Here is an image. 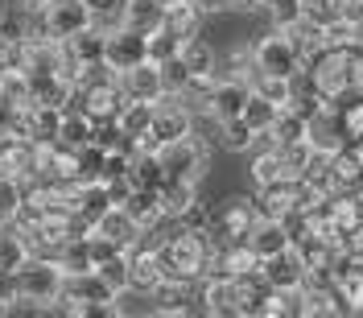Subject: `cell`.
I'll return each mask as SVG.
<instances>
[{
    "label": "cell",
    "mask_w": 363,
    "mask_h": 318,
    "mask_svg": "<svg viewBox=\"0 0 363 318\" xmlns=\"http://www.w3.org/2000/svg\"><path fill=\"white\" fill-rule=\"evenodd\" d=\"M269 0H235V9H264Z\"/></svg>",
    "instance_id": "43"
},
{
    "label": "cell",
    "mask_w": 363,
    "mask_h": 318,
    "mask_svg": "<svg viewBox=\"0 0 363 318\" xmlns=\"http://www.w3.org/2000/svg\"><path fill=\"white\" fill-rule=\"evenodd\" d=\"M95 273L112 285L116 294L120 290H128V252H120V256H112V261H104V265H95Z\"/></svg>",
    "instance_id": "36"
},
{
    "label": "cell",
    "mask_w": 363,
    "mask_h": 318,
    "mask_svg": "<svg viewBox=\"0 0 363 318\" xmlns=\"http://www.w3.org/2000/svg\"><path fill=\"white\" fill-rule=\"evenodd\" d=\"M289 244H294V240H289L285 224H281V219H269V215H260L256 227L248 231V248L256 252L260 261H269V256H277V252H285Z\"/></svg>",
    "instance_id": "19"
},
{
    "label": "cell",
    "mask_w": 363,
    "mask_h": 318,
    "mask_svg": "<svg viewBox=\"0 0 363 318\" xmlns=\"http://www.w3.org/2000/svg\"><path fill=\"white\" fill-rule=\"evenodd\" d=\"M182 62L190 67V75H215V50L194 33V38L182 42Z\"/></svg>",
    "instance_id": "32"
},
{
    "label": "cell",
    "mask_w": 363,
    "mask_h": 318,
    "mask_svg": "<svg viewBox=\"0 0 363 318\" xmlns=\"http://www.w3.org/2000/svg\"><path fill=\"white\" fill-rule=\"evenodd\" d=\"M91 231H99V236H108V240H116V244H124V248H133L136 240H145V231H140V224H136L133 215L124 211V207L116 203L108 207L99 219H95V227Z\"/></svg>",
    "instance_id": "18"
},
{
    "label": "cell",
    "mask_w": 363,
    "mask_h": 318,
    "mask_svg": "<svg viewBox=\"0 0 363 318\" xmlns=\"http://www.w3.org/2000/svg\"><path fill=\"white\" fill-rule=\"evenodd\" d=\"M161 21H165V0H124L120 9V25L140 29V33L161 29Z\"/></svg>",
    "instance_id": "21"
},
{
    "label": "cell",
    "mask_w": 363,
    "mask_h": 318,
    "mask_svg": "<svg viewBox=\"0 0 363 318\" xmlns=\"http://www.w3.org/2000/svg\"><path fill=\"white\" fill-rule=\"evenodd\" d=\"M120 91H124V99L157 104L161 95H165L161 67H157V62H140V67H133V70H120Z\"/></svg>",
    "instance_id": "16"
},
{
    "label": "cell",
    "mask_w": 363,
    "mask_h": 318,
    "mask_svg": "<svg viewBox=\"0 0 363 318\" xmlns=\"http://www.w3.org/2000/svg\"><path fill=\"white\" fill-rule=\"evenodd\" d=\"M161 281H165V269H161V256L153 240H136L128 248V294L153 297Z\"/></svg>",
    "instance_id": "10"
},
{
    "label": "cell",
    "mask_w": 363,
    "mask_h": 318,
    "mask_svg": "<svg viewBox=\"0 0 363 318\" xmlns=\"http://www.w3.org/2000/svg\"><path fill=\"white\" fill-rule=\"evenodd\" d=\"M219 141H223V149H231V153H248L252 145H256V133H252V124L244 116H231V120L219 124Z\"/></svg>",
    "instance_id": "30"
},
{
    "label": "cell",
    "mask_w": 363,
    "mask_h": 318,
    "mask_svg": "<svg viewBox=\"0 0 363 318\" xmlns=\"http://www.w3.org/2000/svg\"><path fill=\"white\" fill-rule=\"evenodd\" d=\"M161 83H165L169 95H182V91H186V83H190V67L182 62V54L178 58H169V62H161Z\"/></svg>",
    "instance_id": "37"
},
{
    "label": "cell",
    "mask_w": 363,
    "mask_h": 318,
    "mask_svg": "<svg viewBox=\"0 0 363 318\" xmlns=\"http://www.w3.org/2000/svg\"><path fill=\"white\" fill-rule=\"evenodd\" d=\"M182 54V38L178 33H169V29H165V25H161V29H153V33H149V62H169V58H178Z\"/></svg>",
    "instance_id": "35"
},
{
    "label": "cell",
    "mask_w": 363,
    "mask_h": 318,
    "mask_svg": "<svg viewBox=\"0 0 363 318\" xmlns=\"http://www.w3.org/2000/svg\"><path fill=\"white\" fill-rule=\"evenodd\" d=\"M252 91H260V95L272 99L277 108H289V99H294V79H281V75H252Z\"/></svg>",
    "instance_id": "33"
},
{
    "label": "cell",
    "mask_w": 363,
    "mask_h": 318,
    "mask_svg": "<svg viewBox=\"0 0 363 318\" xmlns=\"http://www.w3.org/2000/svg\"><path fill=\"white\" fill-rule=\"evenodd\" d=\"M194 133V112L186 108V99L182 95H161L157 104H153V124H149V133L145 141L136 145V149H161V145H169V141H182V136Z\"/></svg>",
    "instance_id": "3"
},
{
    "label": "cell",
    "mask_w": 363,
    "mask_h": 318,
    "mask_svg": "<svg viewBox=\"0 0 363 318\" xmlns=\"http://www.w3.org/2000/svg\"><path fill=\"white\" fill-rule=\"evenodd\" d=\"M120 207H124L136 224H140V231H145V236H149V231H157V224H165V211H161V194H157V190L136 186V190Z\"/></svg>",
    "instance_id": "20"
},
{
    "label": "cell",
    "mask_w": 363,
    "mask_h": 318,
    "mask_svg": "<svg viewBox=\"0 0 363 318\" xmlns=\"http://www.w3.org/2000/svg\"><path fill=\"white\" fill-rule=\"evenodd\" d=\"M330 211H335V240L342 248L351 244V236L363 231V186L359 190H342L330 199Z\"/></svg>",
    "instance_id": "15"
},
{
    "label": "cell",
    "mask_w": 363,
    "mask_h": 318,
    "mask_svg": "<svg viewBox=\"0 0 363 318\" xmlns=\"http://www.w3.org/2000/svg\"><path fill=\"white\" fill-rule=\"evenodd\" d=\"M264 9H269L272 29H289V25L301 17V0H269Z\"/></svg>",
    "instance_id": "39"
},
{
    "label": "cell",
    "mask_w": 363,
    "mask_h": 318,
    "mask_svg": "<svg viewBox=\"0 0 363 318\" xmlns=\"http://www.w3.org/2000/svg\"><path fill=\"white\" fill-rule=\"evenodd\" d=\"M244 120H248L252 124V133L256 136H264L272 128V124H277V116H281V108H277V104H272V99H264V95H260V91H252L248 95V104H244Z\"/></svg>",
    "instance_id": "27"
},
{
    "label": "cell",
    "mask_w": 363,
    "mask_h": 318,
    "mask_svg": "<svg viewBox=\"0 0 363 318\" xmlns=\"http://www.w3.org/2000/svg\"><path fill=\"white\" fill-rule=\"evenodd\" d=\"M281 178H289V174H285V161L277 153V145L260 149L256 161H252V182H256V186H272V182H281Z\"/></svg>",
    "instance_id": "31"
},
{
    "label": "cell",
    "mask_w": 363,
    "mask_h": 318,
    "mask_svg": "<svg viewBox=\"0 0 363 318\" xmlns=\"http://www.w3.org/2000/svg\"><path fill=\"white\" fill-rule=\"evenodd\" d=\"M260 277L269 281L272 290H301V285L310 281V269H306L301 252L289 244L285 252H277V256H269V261H260Z\"/></svg>",
    "instance_id": "13"
},
{
    "label": "cell",
    "mask_w": 363,
    "mask_h": 318,
    "mask_svg": "<svg viewBox=\"0 0 363 318\" xmlns=\"http://www.w3.org/2000/svg\"><path fill=\"white\" fill-rule=\"evenodd\" d=\"M91 136H95V120L87 112H79V108H62V128H58V141L70 145V149H79V145H91Z\"/></svg>",
    "instance_id": "24"
},
{
    "label": "cell",
    "mask_w": 363,
    "mask_h": 318,
    "mask_svg": "<svg viewBox=\"0 0 363 318\" xmlns=\"http://www.w3.org/2000/svg\"><path fill=\"white\" fill-rule=\"evenodd\" d=\"M199 182H182V178H165L157 186L161 194V211H165V219H178V215H186L190 207L199 203V190H194Z\"/></svg>",
    "instance_id": "22"
},
{
    "label": "cell",
    "mask_w": 363,
    "mask_h": 318,
    "mask_svg": "<svg viewBox=\"0 0 363 318\" xmlns=\"http://www.w3.org/2000/svg\"><path fill=\"white\" fill-rule=\"evenodd\" d=\"M277 153L285 161V174L289 178H306V170L314 161V145L310 141H294V145H277Z\"/></svg>",
    "instance_id": "34"
},
{
    "label": "cell",
    "mask_w": 363,
    "mask_h": 318,
    "mask_svg": "<svg viewBox=\"0 0 363 318\" xmlns=\"http://www.w3.org/2000/svg\"><path fill=\"white\" fill-rule=\"evenodd\" d=\"M17 4H21L25 13H42L45 4H50V0H17Z\"/></svg>",
    "instance_id": "42"
},
{
    "label": "cell",
    "mask_w": 363,
    "mask_h": 318,
    "mask_svg": "<svg viewBox=\"0 0 363 318\" xmlns=\"http://www.w3.org/2000/svg\"><path fill=\"white\" fill-rule=\"evenodd\" d=\"M306 141L314 145L318 153H339V149H347L351 141H347V124H342V112L339 104H322L310 120H306Z\"/></svg>",
    "instance_id": "11"
},
{
    "label": "cell",
    "mask_w": 363,
    "mask_h": 318,
    "mask_svg": "<svg viewBox=\"0 0 363 318\" xmlns=\"http://www.w3.org/2000/svg\"><path fill=\"white\" fill-rule=\"evenodd\" d=\"M58 128H62V108H29V141H58Z\"/></svg>",
    "instance_id": "29"
},
{
    "label": "cell",
    "mask_w": 363,
    "mask_h": 318,
    "mask_svg": "<svg viewBox=\"0 0 363 318\" xmlns=\"http://www.w3.org/2000/svg\"><path fill=\"white\" fill-rule=\"evenodd\" d=\"M330 285H335V294H339L347 314H363V265L351 256V252L339 256V265H335V273H330Z\"/></svg>",
    "instance_id": "14"
},
{
    "label": "cell",
    "mask_w": 363,
    "mask_h": 318,
    "mask_svg": "<svg viewBox=\"0 0 363 318\" xmlns=\"http://www.w3.org/2000/svg\"><path fill=\"white\" fill-rule=\"evenodd\" d=\"M157 161L165 170V178H182V182H199L206 170V145L199 136H182V141H169L157 149Z\"/></svg>",
    "instance_id": "7"
},
{
    "label": "cell",
    "mask_w": 363,
    "mask_h": 318,
    "mask_svg": "<svg viewBox=\"0 0 363 318\" xmlns=\"http://www.w3.org/2000/svg\"><path fill=\"white\" fill-rule=\"evenodd\" d=\"M256 141H269V145H294V141H306V116H297L294 108H281L277 124H272L264 136Z\"/></svg>",
    "instance_id": "26"
},
{
    "label": "cell",
    "mask_w": 363,
    "mask_h": 318,
    "mask_svg": "<svg viewBox=\"0 0 363 318\" xmlns=\"http://www.w3.org/2000/svg\"><path fill=\"white\" fill-rule=\"evenodd\" d=\"M206 314L219 318H235L244 314V302H248V290H244V277H227V273H215V277H203V294H199Z\"/></svg>",
    "instance_id": "8"
},
{
    "label": "cell",
    "mask_w": 363,
    "mask_h": 318,
    "mask_svg": "<svg viewBox=\"0 0 363 318\" xmlns=\"http://www.w3.org/2000/svg\"><path fill=\"white\" fill-rule=\"evenodd\" d=\"M248 95H252V79L223 75V79H215V87H211V95H206V116H211L215 124H223V120L244 112Z\"/></svg>",
    "instance_id": "12"
},
{
    "label": "cell",
    "mask_w": 363,
    "mask_h": 318,
    "mask_svg": "<svg viewBox=\"0 0 363 318\" xmlns=\"http://www.w3.org/2000/svg\"><path fill=\"white\" fill-rule=\"evenodd\" d=\"M104 62L120 75V70H133L140 62H149V33L128 29V25H116L108 29V45H104Z\"/></svg>",
    "instance_id": "9"
},
{
    "label": "cell",
    "mask_w": 363,
    "mask_h": 318,
    "mask_svg": "<svg viewBox=\"0 0 363 318\" xmlns=\"http://www.w3.org/2000/svg\"><path fill=\"white\" fill-rule=\"evenodd\" d=\"M347 252H351V256H355V261L363 265V231H359V236H351V244H347Z\"/></svg>",
    "instance_id": "41"
},
{
    "label": "cell",
    "mask_w": 363,
    "mask_h": 318,
    "mask_svg": "<svg viewBox=\"0 0 363 318\" xmlns=\"http://www.w3.org/2000/svg\"><path fill=\"white\" fill-rule=\"evenodd\" d=\"M199 21H203L199 0H165V21H161V25H165L169 33H178L182 42L199 33Z\"/></svg>",
    "instance_id": "23"
},
{
    "label": "cell",
    "mask_w": 363,
    "mask_h": 318,
    "mask_svg": "<svg viewBox=\"0 0 363 318\" xmlns=\"http://www.w3.org/2000/svg\"><path fill=\"white\" fill-rule=\"evenodd\" d=\"M203 13H223V9H235V0H199Z\"/></svg>",
    "instance_id": "40"
},
{
    "label": "cell",
    "mask_w": 363,
    "mask_h": 318,
    "mask_svg": "<svg viewBox=\"0 0 363 318\" xmlns=\"http://www.w3.org/2000/svg\"><path fill=\"white\" fill-rule=\"evenodd\" d=\"M116 120H120V128L140 145L145 133H149V124H153V104H145V99H124V108H120Z\"/></svg>",
    "instance_id": "25"
},
{
    "label": "cell",
    "mask_w": 363,
    "mask_h": 318,
    "mask_svg": "<svg viewBox=\"0 0 363 318\" xmlns=\"http://www.w3.org/2000/svg\"><path fill=\"white\" fill-rule=\"evenodd\" d=\"M252 58H256V75H281V79H297L306 70L301 50L289 42L285 29H269L264 38L252 42Z\"/></svg>",
    "instance_id": "4"
},
{
    "label": "cell",
    "mask_w": 363,
    "mask_h": 318,
    "mask_svg": "<svg viewBox=\"0 0 363 318\" xmlns=\"http://www.w3.org/2000/svg\"><path fill=\"white\" fill-rule=\"evenodd\" d=\"M91 25V4L87 0H50L42 17L33 25V38H50V42H67L79 29Z\"/></svg>",
    "instance_id": "6"
},
{
    "label": "cell",
    "mask_w": 363,
    "mask_h": 318,
    "mask_svg": "<svg viewBox=\"0 0 363 318\" xmlns=\"http://www.w3.org/2000/svg\"><path fill=\"white\" fill-rule=\"evenodd\" d=\"M87 4H91V25H99V29H116L120 25L124 0H87Z\"/></svg>",
    "instance_id": "38"
},
{
    "label": "cell",
    "mask_w": 363,
    "mask_h": 318,
    "mask_svg": "<svg viewBox=\"0 0 363 318\" xmlns=\"http://www.w3.org/2000/svg\"><path fill=\"white\" fill-rule=\"evenodd\" d=\"M260 219V211L252 199H227L219 211H211V224H206V240H211V248L219 252L227 244H240V240H248V231L256 227Z\"/></svg>",
    "instance_id": "5"
},
{
    "label": "cell",
    "mask_w": 363,
    "mask_h": 318,
    "mask_svg": "<svg viewBox=\"0 0 363 318\" xmlns=\"http://www.w3.org/2000/svg\"><path fill=\"white\" fill-rule=\"evenodd\" d=\"M104 45H108V29H99V25H87V29H79L74 38H67L62 50H67L70 70L91 67V62H104Z\"/></svg>",
    "instance_id": "17"
},
{
    "label": "cell",
    "mask_w": 363,
    "mask_h": 318,
    "mask_svg": "<svg viewBox=\"0 0 363 318\" xmlns=\"http://www.w3.org/2000/svg\"><path fill=\"white\" fill-rule=\"evenodd\" d=\"M91 236V231H87ZM87 236H74V240H67L62 244V252H58V269L67 273H87V269H95V261H91V240Z\"/></svg>",
    "instance_id": "28"
},
{
    "label": "cell",
    "mask_w": 363,
    "mask_h": 318,
    "mask_svg": "<svg viewBox=\"0 0 363 318\" xmlns=\"http://www.w3.org/2000/svg\"><path fill=\"white\" fill-rule=\"evenodd\" d=\"M62 277L67 273L58 269V261H45V256H25L21 265L13 269V281H17V297L21 302H38V306H50L62 294Z\"/></svg>",
    "instance_id": "2"
},
{
    "label": "cell",
    "mask_w": 363,
    "mask_h": 318,
    "mask_svg": "<svg viewBox=\"0 0 363 318\" xmlns=\"http://www.w3.org/2000/svg\"><path fill=\"white\" fill-rule=\"evenodd\" d=\"M161 256V269H165V281H203L206 265H211V240L206 231H186L178 227L174 236L165 240H153Z\"/></svg>",
    "instance_id": "1"
}]
</instances>
